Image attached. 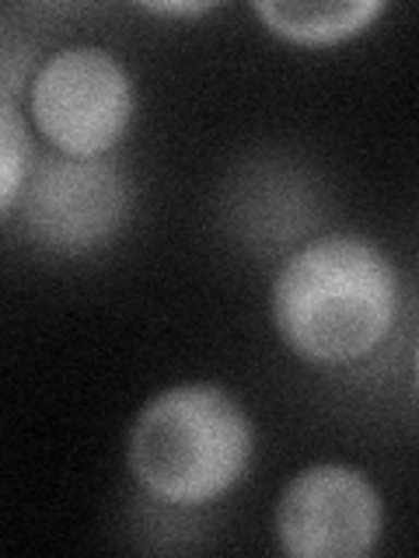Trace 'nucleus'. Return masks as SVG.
<instances>
[{
  "label": "nucleus",
  "instance_id": "obj_6",
  "mask_svg": "<svg viewBox=\"0 0 419 558\" xmlns=\"http://www.w3.org/2000/svg\"><path fill=\"white\" fill-rule=\"evenodd\" d=\"M262 28L276 39L301 49H328L357 39L388 11L384 0H322V4H301V0H259L252 8Z\"/></svg>",
  "mask_w": 419,
  "mask_h": 558
},
{
  "label": "nucleus",
  "instance_id": "obj_3",
  "mask_svg": "<svg viewBox=\"0 0 419 558\" xmlns=\"http://www.w3.org/2000/svg\"><path fill=\"white\" fill-rule=\"evenodd\" d=\"M28 116L60 157L98 161L133 126V77L112 49L84 43L63 46L35 70Z\"/></svg>",
  "mask_w": 419,
  "mask_h": 558
},
{
  "label": "nucleus",
  "instance_id": "obj_7",
  "mask_svg": "<svg viewBox=\"0 0 419 558\" xmlns=\"http://www.w3.org/2000/svg\"><path fill=\"white\" fill-rule=\"evenodd\" d=\"M35 147L25 119L0 98V220L17 206L32 174Z\"/></svg>",
  "mask_w": 419,
  "mask_h": 558
},
{
  "label": "nucleus",
  "instance_id": "obj_8",
  "mask_svg": "<svg viewBox=\"0 0 419 558\" xmlns=\"http://www.w3.org/2000/svg\"><path fill=\"white\" fill-rule=\"evenodd\" d=\"M140 8L157 17H200L206 11H214L217 4L214 0H147V4H140Z\"/></svg>",
  "mask_w": 419,
  "mask_h": 558
},
{
  "label": "nucleus",
  "instance_id": "obj_1",
  "mask_svg": "<svg viewBox=\"0 0 419 558\" xmlns=\"http://www.w3.org/2000/svg\"><path fill=\"white\" fill-rule=\"evenodd\" d=\"M398 311L395 262L360 234L311 238L287 255L270 287L276 336L319 366L371 360L395 331Z\"/></svg>",
  "mask_w": 419,
  "mask_h": 558
},
{
  "label": "nucleus",
  "instance_id": "obj_4",
  "mask_svg": "<svg viewBox=\"0 0 419 558\" xmlns=\"http://www.w3.org/2000/svg\"><path fill=\"white\" fill-rule=\"evenodd\" d=\"M17 206L32 244L57 255H84L122 231L133 209V189L127 174L101 157H49L32 168Z\"/></svg>",
  "mask_w": 419,
  "mask_h": 558
},
{
  "label": "nucleus",
  "instance_id": "obj_2",
  "mask_svg": "<svg viewBox=\"0 0 419 558\" xmlns=\"http://www.w3.org/2000/svg\"><path fill=\"white\" fill-rule=\"evenodd\" d=\"M255 453V426L241 401L210 380L157 391L136 412L127 464L147 496L171 506H203L244 478Z\"/></svg>",
  "mask_w": 419,
  "mask_h": 558
},
{
  "label": "nucleus",
  "instance_id": "obj_5",
  "mask_svg": "<svg viewBox=\"0 0 419 558\" xmlns=\"http://www.w3.org/2000/svg\"><path fill=\"white\" fill-rule=\"evenodd\" d=\"M381 531V493L354 464L322 461L297 471L276 502V541L290 558H363Z\"/></svg>",
  "mask_w": 419,
  "mask_h": 558
}]
</instances>
